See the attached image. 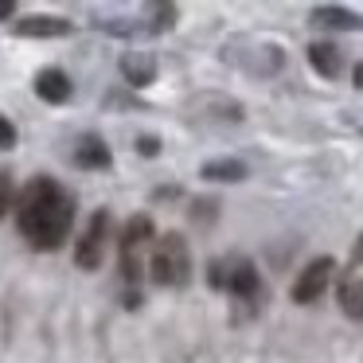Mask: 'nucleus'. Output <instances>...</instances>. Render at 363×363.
Wrapping results in <instances>:
<instances>
[{"mask_svg":"<svg viewBox=\"0 0 363 363\" xmlns=\"http://www.w3.org/2000/svg\"><path fill=\"white\" fill-rule=\"evenodd\" d=\"M16 223L32 250H59L74 227V196L51 176H35L16 199Z\"/></svg>","mask_w":363,"mask_h":363,"instance_id":"obj_1","label":"nucleus"},{"mask_svg":"<svg viewBox=\"0 0 363 363\" xmlns=\"http://www.w3.org/2000/svg\"><path fill=\"white\" fill-rule=\"evenodd\" d=\"M152 246V219L133 215L118 235V266L125 281V308H141V281H145V250Z\"/></svg>","mask_w":363,"mask_h":363,"instance_id":"obj_2","label":"nucleus"},{"mask_svg":"<svg viewBox=\"0 0 363 363\" xmlns=\"http://www.w3.org/2000/svg\"><path fill=\"white\" fill-rule=\"evenodd\" d=\"M191 277V250L184 235L168 230L149 246V262H145V281L160 285V289H180Z\"/></svg>","mask_w":363,"mask_h":363,"instance_id":"obj_3","label":"nucleus"},{"mask_svg":"<svg viewBox=\"0 0 363 363\" xmlns=\"http://www.w3.org/2000/svg\"><path fill=\"white\" fill-rule=\"evenodd\" d=\"M113 238V219L110 211H94L86 223V230H82V238L74 242V266L79 269H98L106 258V246H110Z\"/></svg>","mask_w":363,"mask_h":363,"instance_id":"obj_4","label":"nucleus"},{"mask_svg":"<svg viewBox=\"0 0 363 363\" xmlns=\"http://www.w3.org/2000/svg\"><path fill=\"white\" fill-rule=\"evenodd\" d=\"M223 289L230 293L235 301H242V305H262V297H266V289H262V277H258V266L254 262H227V281H223Z\"/></svg>","mask_w":363,"mask_h":363,"instance_id":"obj_5","label":"nucleus"},{"mask_svg":"<svg viewBox=\"0 0 363 363\" xmlns=\"http://www.w3.org/2000/svg\"><path fill=\"white\" fill-rule=\"evenodd\" d=\"M332 274H336V262H332V258H313V262H308V266L297 274L289 297L297 301V305H313V301H320V293L328 289Z\"/></svg>","mask_w":363,"mask_h":363,"instance_id":"obj_6","label":"nucleus"},{"mask_svg":"<svg viewBox=\"0 0 363 363\" xmlns=\"http://www.w3.org/2000/svg\"><path fill=\"white\" fill-rule=\"evenodd\" d=\"M12 32L20 40H59V35H71L74 24L67 16H24L12 24Z\"/></svg>","mask_w":363,"mask_h":363,"instance_id":"obj_7","label":"nucleus"},{"mask_svg":"<svg viewBox=\"0 0 363 363\" xmlns=\"http://www.w3.org/2000/svg\"><path fill=\"white\" fill-rule=\"evenodd\" d=\"M71 94H74V86H71V79H67V71L43 67V71L35 74V98H40V102L63 106V102H71Z\"/></svg>","mask_w":363,"mask_h":363,"instance_id":"obj_8","label":"nucleus"},{"mask_svg":"<svg viewBox=\"0 0 363 363\" xmlns=\"http://www.w3.org/2000/svg\"><path fill=\"white\" fill-rule=\"evenodd\" d=\"M71 160H74V168H82V172H106V168L113 164V152H110V145H106L102 137H82V141L74 145Z\"/></svg>","mask_w":363,"mask_h":363,"instance_id":"obj_9","label":"nucleus"},{"mask_svg":"<svg viewBox=\"0 0 363 363\" xmlns=\"http://www.w3.org/2000/svg\"><path fill=\"white\" fill-rule=\"evenodd\" d=\"M313 24L332 28V32H363V16L340 4H316L313 9Z\"/></svg>","mask_w":363,"mask_h":363,"instance_id":"obj_10","label":"nucleus"},{"mask_svg":"<svg viewBox=\"0 0 363 363\" xmlns=\"http://www.w3.org/2000/svg\"><path fill=\"white\" fill-rule=\"evenodd\" d=\"M121 74H125L129 86H152V79H157V59L149 55V51H125L121 55Z\"/></svg>","mask_w":363,"mask_h":363,"instance_id":"obj_11","label":"nucleus"},{"mask_svg":"<svg viewBox=\"0 0 363 363\" xmlns=\"http://www.w3.org/2000/svg\"><path fill=\"white\" fill-rule=\"evenodd\" d=\"M199 176H203L207 184H238V180L250 176V168H246L238 157H215V160H203Z\"/></svg>","mask_w":363,"mask_h":363,"instance_id":"obj_12","label":"nucleus"},{"mask_svg":"<svg viewBox=\"0 0 363 363\" xmlns=\"http://www.w3.org/2000/svg\"><path fill=\"white\" fill-rule=\"evenodd\" d=\"M305 55H308V67H313L320 79H336V74L344 71V55H340L336 43H308Z\"/></svg>","mask_w":363,"mask_h":363,"instance_id":"obj_13","label":"nucleus"},{"mask_svg":"<svg viewBox=\"0 0 363 363\" xmlns=\"http://www.w3.org/2000/svg\"><path fill=\"white\" fill-rule=\"evenodd\" d=\"M340 308H344L352 320H363V277L340 281Z\"/></svg>","mask_w":363,"mask_h":363,"instance_id":"obj_14","label":"nucleus"},{"mask_svg":"<svg viewBox=\"0 0 363 363\" xmlns=\"http://www.w3.org/2000/svg\"><path fill=\"white\" fill-rule=\"evenodd\" d=\"M172 24H176V4H149V24H145V35L172 32Z\"/></svg>","mask_w":363,"mask_h":363,"instance_id":"obj_15","label":"nucleus"},{"mask_svg":"<svg viewBox=\"0 0 363 363\" xmlns=\"http://www.w3.org/2000/svg\"><path fill=\"white\" fill-rule=\"evenodd\" d=\"M219 215V203L215 199H196V207H191V219L196 223H207V219H215Z\"/></svg>","mask_w":363,"mask_h":363,"instance_id":"obj_16","label":"nucleus"},{"mask_svg":"<svg viewBox=\"0 0 363 363\" xmlns=\"http://www.w3.org/2000/svg\"><path fill=\"white\" fill-rule=\"evenodd\" d=\"M12 199H16V188H12V176L9 172H0V215L12 207Z\"/></svg>","mask_w":363,"mask_h":363,"instance_id":"obj_17","label":"nucleus"},{"mask_svg":"<svg viewBox=\"0 0 363 363\" xmlns=\"http://www.w3.org/2000/svg\"><path fill=\"white\" fill-rule=\"evenodd\" d=\"M137 152H141V157H157L160 152V137H137Z\"/></svg>","mask_w":363,"mask_h":363,"instance_id":"obj_18","label":"nucleus"},{"mask_svg":"<svg viewBox=\"0 0 363 363\" xmlns=\"http://www.w3.org/2000/svg\"><path fill=\"white\" fill-rule=\"evenodd\" d=\"M16 145V125L9 118H0V149H12Z\"/></svg>","mask_w":363,"mask_h":363,"instance_id":"obj_19","label":"nucleus"},{"mask_svg":"<svg viewBox=\"0 0 363 363\" xmlns=\"http://www.w3.org/2000/svg\"><path fill=\"white\" fill-rule=\"evenodd\" d=\"M16 16V0H0V20H12Z\"/></svg>","mask_w":363,"mask_h":363,"instance_id":"obj_20","label":"nucleus"},{"mask_svg":"<svg viewBox=\"0 0 363 363\" xmlns=\"http://www.w3.org/2000/svg\"><path fill=\"white\" fill-rule=\"evenodd\" d=\"M352 266H363V235L355 238V246H352Z\"/></svg>","mask_w":363,"mask_h":363,"instance_id":"obj_21","label":"nucleus"},{"mask_svg":"<svg viewBox=\"0 0 363 363\" xmlns=\"http://www.w3.org/2000/svg\"><path fill=\"white\" fill-rule=\"evenodd\" d=\"M352 82L363 90V63H355V67H352Z\"/></svg>","mask_w":363,"mask_h":363,"instance_id":"obj_22","label":"nucleus"}]
</instances>
